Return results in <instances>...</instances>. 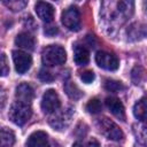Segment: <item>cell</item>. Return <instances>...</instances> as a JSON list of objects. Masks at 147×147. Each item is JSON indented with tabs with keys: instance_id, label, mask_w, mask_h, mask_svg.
Listing matches in <instances>:
<instances>
[{
	"instance_id": "cell-22",
	"label": "cell",
	"mask_w": 147,
	"mask_h": 147,
	"mask_svg": "<svg viewBox=\"0 0 147 147\" xmlns=\"http://www.w3.org/2000/svg\"><path fill=\"white\" fill-rule=\"evenodd\" d=\"M94 78H95V75H94V72L92 70H86V71H84V72L80 74V79L84 83H86V84L92 83L94 80Z\"/></svg>"
},
{
	"instance_id": "cell-26",
	"label": "cell",
	"mask_w": 147,
	"mask_h": 147,
	"mask_svg": "<svg viewBox=\"0 0 147 147\" xmlns=\"http://www.w3.org/2000/svg\"><path fill=\"white\" fill-rule=\"evenodd\" d=\"M45 33L48 36H53V34L57 33V28L56 26H47V28H45Z\"/></svg>"
},
{
	"instance_id": "cell-24",
	"label": "cell",
	"mask_w": 147,
	"mask_h": 147,
	"mask_svg": "<svg viewBox=\"0 0 147 147\" xmlns=\"http://www.w3.org/2000/svg\"><path fill=\"white\" fill-rule=\"evenodd\" d=\"M38 77H39V79H40V80L46 82V83H47V82H52V80L54 79V77L52 76V74H51L49 71L45 70V69H41V70L39 71Z\"/></svg>"
},
{
	"instance_id": "cell-2",
	"label": "cell",
	"mask_w": 147,
	"mask_h": 147,
	"mask_svg": "<svg viewBox=\"0 0 147 147\" xmlns=\"http://www.w3.org/2000/svg\"><path fill=\"white\" fill-rule=\"evenodd\" d=\"M31 115H32V108H31L30 103L22 102V101H18V100L15 101L10 106L9 113H8L9 119L18 126L24 125L30 119Z\"/></svg>"
},
{
	"instance_id": "cell-1",
	"label": "cell",
	"mask_w": 147,
	"mask_h": 147,
	"mask_svg": "<svg viewBox=\"0 0 147 147\" xmlns=\"http://www.w3.org/2000/svg\"><path fill=\"white\" fill-rule=\"evenodd\" d=\"M67 60V53L64 48L60 45H49L42 49L41 61L46 67L61 65Z\"/></svg>"
},
{
	"instance_id": "cell-8",
	"label": "cell",
	"mask_w": 147,
	"mask_h": 147,
	"mask_svg": "<svg viewBox=\"0 0 147 147\" xmlns=\"http://www.w3.org/2000/svg\"><path fill=\"white\" fill-rule=\"evenodd\" d=\"M13 61L15 65V70L18 74L26 72L32 64V57L30 54L23 52V51H13Z\"/></svg>"
},
{
	"instance_id": "cell-25",
	"label": "cell",
	"mask_w": 147,
	"mask_h": 147,
	"mask_svg": "<svg viewBox=\"0 0 147 147\" xmlns=\"http://www.w3.org/2000/svg\"><path fill=\"white\" fill-rule=\"evenodd\" d=\"M139 137H140L139 139H140L142 142L147 144V126H141V127H140Z\"/></svg>"
},
{
	"instance_id": "cell-3",
	"label": "cell",
	"mask_w": 147,
	"mask_h": 147,
	"mask_svg": "<svg viewBox=\"0 0 147 147\" xmlns=\"http://www.w3.org/2000/svg\"><path fill=\"white\" fill-rule=\"evenodd\" d=\"M96 127H98L99 132L109 140L117 141V140H121L124 137L123 131L119 129V126L115 122L109 119L108 117L99 118L96 121Z\"/></svg>"
},
{
	"instance_id": "cell-19",
	"label": "cell",
	"mask_w": 147,
	"mask_h": 147,
	"mask_svg": "<svg viewBox=\"0 0 147 147\" xmlns=\"http://www.w3.org/2000/svg\"><path fill=\"white\" fill-rule=\"evenodd\" d=\"M105 88L109 92H119L122 90H124V85L122 84V82L118 80H114V79H107L105 82Z\"/></svg>"
},
{
	"instance_id": "cell-7",
	"label": "cell",
	"mask_w": 147,
	"mask_h": 147,
	"mask_svg": "<svg viewBox=\"0 0 147 147\" xmlns=\"http://www.w3.org/2000/svg\"><path fill=\"white\" fill-rule=\"evenodd\" d=\"M95 62L100 68L108 70V71H115L119 67L118 59L114 54L103 52V51L98 52L95 54Z\"/></svg>"
},
{
	"instance_id": "cell-18",
	"label": "cell",
	"mask_w": 147,
	"mask_h": 147,
	"mask_svg": "<svg viewBox=\"0 0 147 147\" xmlns=\"http://www.w3.org/2000/svg\"><path fill=\"white\" fill-rule=\"evenodd\" d=\"M101 109H102V105L98 98H93L86 103V110L90 114H99Z\"/></svg>"
},
{
	"instance_id": "cell-4",
	"label": "cell",
	"mask_w": 147,
	"mask_h": 147,
	"mask_svg": "<svg viewBox=\"0 0 147 147\" xmlns=\"http://www.w3.org/2000/svg\"><path fill=\"white\" fill-rule=\"evenodd\" d=\"M74 109L72 108H65L61 111H55L54 114H52V116L48 118V123L51 124V126H53L55 130L57 131H62L65 127L69 126V124L71 123L72 116H74Z\"/></svg>"
},
{
	"instance_id": "cell-6",
	"label": "cell",
	"mask_w": 147,
	"mask_h": 147,
	"mask_svg": "<svg viewBox=\"0 0 147 147\" xmlns=\"http://www.w3.org/2000/svg\"><path fill=\"white\" fill-rule=\"evenodd\" d=\"M61 107V101L59 94L55 90H47L41 99V109L45 114H54Z\"/></svg>"
},
{
	"instance_id": "cell-23",
	"label": "cell",
	"mask_w": 147,
	"mask_h": 147,
	"mask_svg": "<svg viewBox=\"0 0 147 147\" xmlns=\"http://www.w3.org/2000/svg\"><path fill=\"white\" fill-rule=\"evenodd\" d=\"M9 72V65L7 61V56L5 53L1 54V76H6Z\"/></svg>"
},
{
	"instance_id": "cell-5",
	"label": "cell",
	"mask_w": 147,
	"mask_h": 147,
	"mask_svg": "<svg viewBox=\"0 0 147 147\" xmlns=\"http://www.w3.org/2000/svg\"><path fill=\"white\" fill-rule=\"evenodd\" d=\"M62 24L70 31H78L80 28V14L77 7L70 6L62 11Z\"/></svg>"
},
{
	"instance_id": "cell-16",
	"label": "cell",
	"mask_w": 147,
	"mask_h": 147,
	"mask_svg": "<svg viewBox=\"0 0 147 147\" xmlns=\"http://www.w3.org/2000/svg\"><path fill=\"white\" fill-rule=\"evenodd\" d=\"M0 147H13L15 142V134L11 130L2 127L0 132Z\"/></svg>"
},
{
	"instance_id": "cell-10",
	"label": "cell",
	"mask_w": 147,
	"mask_h": 147,
	"mask_svg": "<svg viewBox=\"0 0 147 147\" xmlns=\"http://www.w3.org/2000/svg\"><path fill=\"white\" fill-rule=\"evenodd\" d=\"M106 106L107 108L109 109V111L115 115L116 117L121 118L122 121H124L125 118V109H124V106L123 103L121 102L119 99L115 98V96H108L106 98Z\"/></svg>"
},
{
	"instance_id": "cell-17",
	"label": "cell",
	"mask_w": 147,
	"mask_h": 147,
	"mask_svg": "<svg viewBox=\"0 0 147 147\" xmlns=\"http://www.w3.org/2000/svg\"><path fill=\"white\" fill-rule=\"evenodd\" d=\"M64 91L68 94V96L74 100H78L79 98L83 96V92L79 90V87L75 83L69 82V80L65 82V84H64Z\"/></svg>"
},
{
	"instance_id": "cell-11",
	"label": "cell",
	"mask_w": 147,
	"mask_h": 147,
	"mask_svg": "<svg viewBox=\"0 0 147 147\" xmlns=\"http://www.w3.org/2000/svg\"><path fill=\"white\" fill-rule=\"evenodd\" d=\"M48 136L44 131H34L26 140V147H47Z\"/></svg>"
},
{
	"instance_id": "cell-9",
	"label": "cell",
	"mask_w": 147,
	"mask_h": 147,
	"mask_svg": "<svg viewBox=\"0 0 147 147\" xmlns=\"http://www.w3.org/2000/svg\"><path fill=\"white\" fill-rule=\"evenodd\" d=\"M34 10H36V14L37 16L46 22V23H49L53 21L54 18V13H55V9L54 7L48 3V2H45V1H38L34 6Z\"/></svg>"
},
{
	"instance_id": "cell-21",
	"label": "cell",
	"mask_w": 147,
	"mask_h": 147,
	"mask_svg": "<svg viewBox=\"0 0 147 147\" xmlns=\"http://www.w3.org/2000/svg\"><path fill=\"white\" fill-rule=\"evenodd\" d=\"M72 147H100V142L95 138H91L87 141H77L72 145Z\"/></svg>"
},
{
	"instance_id": "cell-15",
	"label": "cell",
	"mask_w": 147,
	"mask_h": 147,
	"mask_svg": "<svg viewBox=\"0 0 147 147\" xmlns=\"http://www.w3.org/2000/svg\"><path fill=\"white\" fill-rule=\"evenodd\" d=\"M133 114L136 118L140 121H147V96L141 98L133 107Z\"/></svg>"
},
{
	"instance_id": "cell-12",
	"label": "cell",
	"mask_w": 147,
	"mask_h": 147,
	"mask_svg": "<svg viewBox=\"0 0 147 147\" xmlns=\"http://www.w3.org/2000/svg\"><path fill=\"white\" fill-rule=\"evenodd\" d=\"M15 95H16V98H17L18 101L30 103L31 100L34 96V91H33V88H32L31 85H29L26 83H22V84H20L16 87Z\"/></svg>"
},
{
	"instance_id": "cell-13",
	"label": "cell",
	"mask_w": 147,
	"mask_h": 147,
	"mask_svg": "<svg viewBox=\"0 0 147 147\" xmlns=\"http://www.w3.org/2000/svg\"><path fill=\"white\" fill-rule=\"evenodd\" d=\"M34 38L29 32H21L15 38V45L28 51H32L34 48Z\"/></svg>"
},
{
	"instance_id": "cell-27",
	"label": "cell",
	"mask_w": 147,
	"mask_h": 147,
	"mask_svg": "<svg viewBox=\"0 0 147 147\" xmlns=\"http://www.w3.org/2000/svg\"><path fill=\"white\" fill-rule=\"evenodd\" d=\"M47 147H60V146L56 145V144H52V145H49V146H47Z\"/></svg>"
},
{
	"instance_id": "cell-20",
	"label": "cell",
	"mask_w": 147,
	"mask_h": 147,
	"mask_svg": "<svg viewBox=\"0 0 147 147\" xmlns=\"http://www.w3.org/2000/svg\"><path fill=\"white\" fill-rule=\"evenodd\" d=\"M3 3L10 9V10H13V11H17V10H21V9H23L26 5H28V2L26 1H17V0H13V1H3Z\"/></svg>"
},
{
	"instance_id": "cell-14",
	"label": "cell",
	"mask_w": 147,
	"mask_h": 147,
	"mask_svg": "<svg viewBox=\"0 0 147 147\" xmlns=\"http://www.w3.org/2000/svg\"><path fill=\"white\" fill-rule=\"evenodd\" d=\"M74 60L77 65H85L88 63L90 53L84 45H75L74 47Z\"/></svg>"
}]
</instances>
